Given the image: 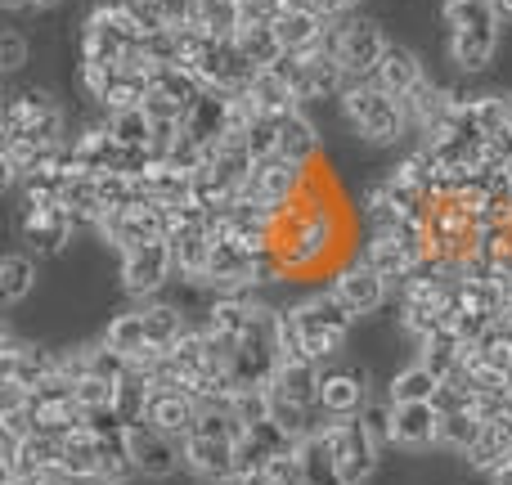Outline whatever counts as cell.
Instances as JSON below:
<instances>
[{"label": "cell", "mask_w": 512, "mask_h": 485, "mask_svg": "<svg viewBox=\"0 0 512 485\" xmlns=\"http://www.w3.org/2000/svg\"><path fill=\"white\" fill-rule=\"evenodd\" d=\"M279 131H283V117H261V122L248 131V153L256 162L279 153Z\"/></svg>", "instance_id": "cell-40"}, {"label": "cell", "mask_w": 512, "mask_h": 485, "mask_svg": "<svg viewBox=\"0 0 512 485\" xmlns=\"http://www.w3.org/2000/svg\"><path fill=\"white\" fill-rule=\"evenodd\" d=\"M131 459H135V468H140V481H171L176 472H185V445L149 423H135L131 427Z\"/></svg>", "instance_id": "cell-9"}, {"label": "cell", "mask_w": 512, "mask_h": 485, "mask_svg": "<svg viewBox=\"0 0 512 485\" xmlns=\"http://www.w3.org/2000/svg\"><path fill=\"white\" fill-rule=\"evenodd\" d=\"M108 131H113V140L122 144V149H149L153 140V122L144 108H131V113H113L108 117Z\"/></svg>", "instance_id": "cell-33"}, {"label": "cell", "mask_w": 512, "mask_h": 485, "mask_svg": "<svg viewBox=\"0 0 512 485\" xmlns=\"http://www.w3.org/2000/svg\"><path fill=\"white\" fill-rule=\"evenodd\" d=\"M423 81H427V63L418 59V50H409L405 41H391L387 54H382V63H378V72H373V86H382L396 99H409Z\"/></svg>", "instance_id": "cell-12"}, {"label": "cell", "mask_w": 512, "mask_h": 485, "mask_svg": "<svg viewBox=\"0 0 512 485\" xmlns=\"http://www.w3.org/2000/svg\"><path fill=\"white\" fill-rule=\"evenodd\" d=\"M0 436H14V441H27L36 436V414L32 405H0Z\"/></svg>", "instance_id": "cell-41"}, {"label": "cell", "mask_w": 512, "mask_h": 485, "mask_svg": "<svg viewBox=\"0 0 512 485\" xmlns=\"http://www.w3.org/2000/svg\"><path fill=\"white\" fill-rule=\"evenodd\" d=\"M99 239L113 247L117 256L135 252V247H144V243L167 239V221H162V207L149 203V198H140V203L122 207V212H108L104 221H99Z\"/></svg>", "instance_id": "cell-8"}, {"label": "cell", "mask_w": 512, "mask_h": 485, "mask_svg": "<svg viewBox=\"0 0 512 485\" xmlns=\"http://www.w3.org/2000/svg\"><path fill=\"white\" fill-rule=\"evenodd\" d=\"M32 5H36V14H45V9H59L63 0H32Z\"/></svg>", "instance_id": "cell-46"}, {"label": "cell", "mask_w": 512, "mask_h": 485, "mask_svg": "<svg viewBox=\"0 0 512 485\" xmlns=\"http://www.w3.org/2000/svg\"><path fill=\"white\" fill-rule=\"evenodd\" d=\"M189 27H203V32L216 36V41H230V36H239V27H243V5L239 0H198V14Z\"/></svg>", "instance_id": "cell-28"}, {"label": "cell", "mask_w": 512, "mask_h": 485, "mask_svg": "<svg viewBox=\"0 0 512 485\" xmlns=\"http://www.w3.org/2000/svg\"><path fill=\"white\" fill-rule=\"evenodd\" d=\"M436 391H441V378H436L423 360L400 364V369L382 382V396H387L391 405H423V400H432Z\"/></svg>", "instance_id": "cell-19"}, {"label": "cell", "mask_w": 512, "mask_h": 485, "mask_svg": "<svg viewBox=\"0 0 512 485\" xmlns=\"http://www.w3.org/2000/svg\"><path fill=\"white\" fill-rule=\"evenodd\" d=\"M328 288H333V297L342 301V306L351 310L355 319L378 315V310L391 301V292H396L378 270H373L369 261H360V256H351L346 265H337V270H333V283H328Z\"/></svg>", "instance_id": "cell-7"}, {"label": "cell", "mask_w": 512, "mask_h": 485, "mask_svg": "<svg viewBox=\"0 0 512 485\" xmlns=\"http://www.w3.org/2000/svg\"><path fill=\"white\" fill-rule=\"evenodd\" d=\"M36 270H41V261H36L32 252H23V247L0 261V301H5V310L23 306L36 292Z\"/></svg>", "instance_id": "cell-22"}, {"label": "cell", "mask_w": 512, "mask_h": 485, "mask_svg": "<svg viewBox=\"0 0 512 485\" xmlns=\"http://www.w3.org/2000/svg\"><path fill=\"white\" fill-rule=\"evenodd\" d=\"M504 468H508V472H512V450H508V459H504Z\"/></svg>", "instance_id": "cell-48"}, {"label": "cell", "mask_w": 512, "mask_h": 485, "mask_svg": "<svg viewBox=\"0 0 512 485\" xmlns=\"http://www.w3.org/2000/svg\"><path fill=\"white\" fill-rule=\"evenodd\" d=\"M140 50L153 68H162V63H180V27H158V32H149L140 41Z\"/></svg>", "instance_id": "cell-38"}, {"label": "cell", "mask_w": 512, "mask_h": 485, "mask_svg": "<svg viewBox=\"0 0 512 485\" xmlns=\"http://www.w3.org/2000/svg\"><path fill=\"white\" fill-rule=\"evenodd\" d=\"M360 261H369L373 270H378L396 292L405 288L409 274H414V256H409L405 247L396 243V234H364V252H360Z\"/></svg>", "instance_id": "cell-18"}, {"label": "cell", "mask_w": 512, "mask_h": 485, "mask_svg": "<svg viewBox=\"0 0 512 485\" xmlns=\"http://www.w3.org/2000/svg\"><path fill=\"white\" fill-rule=\"evenodd\" d=\"M95 468H99V436L90 427H77V432L63 436V463L59 472L77 481H95Z\"/></svg>", "instance_id": "cell-24"}, {"label": "cell", "mask_w": 512, "mask_h": 485, "mask_svg": "<svg viewBox=\"0 0 512 485\" xmlns=\"http://www.w3.org/2000/svg\"><path fill=\"white\" fill-rule=\"evenodd\" d=\"M481 432H486V423H481L472 409H463V414H441V441H436V450L463 459V454L481 441Z\"/></svg>", "instance_id": "cell-29"}, {"label": "cell", "mask_w": 512, "mask_h": 485, "mask_svg": "<svg viewBox=\"0 0 512 485\" xmlns=\"http://www.w3.org/2000/svg\"><path fill=\"white\" fill-rule=\"evenodd\" d=\"M185 472L198 485H225L239 477L234 441H212V436H185Z\"/></svg>", "instance_id": "cell-11"}, {"label": "cell", "mask_w": 512, "mask_h": 485, "mask_svg": "<svg viewBox=\"0 0 512 485\" xmlns=\"http://www.w3.org/2000/svg\"><path fill=\"white\" fill-rule=\"evenodd\" d=\"M328 32V18L315 14V9H301V5H288L279 14V23H274V36H279V45L288 54H310L319 50V41H324Z\"/></svg>", "instance_id": "cell-17"}, {"label": "cell", "mask_w": 512, "mask_h": 485, "mask_svg": "<svg viewBox=\"0 0 512 485\" xmlns=\"http://www.w3.org/2000/svg\"><path fill=\"white\" fill-rule=\"evenodd\" d=\"M369 400H373L369 364H355V360H346V355L319 364V409H324V418H337V423L360 418Z\"/></svg>", "instance_id": "cell-4"}, {"label": "cell", "mask_w": 512, "mask_h": 485, "mask_svg": "<svg viewBox=\"0 0 512 485\" xmlns=\"http://www.w3.org/2000/svg\"><path fill=\"white\" fill-rule=\"evenodd\" d=\"M504 45V23L499 27H468V32H445V59L454 63L459 77H486L490 63L499 59Z\"/></svg>", "instance_id": "cell-10"}, {"label": "cell", "mask_w": 512, "mask_h": 485, "mask_svg": "<svg viewBox=\"0 0 512 485\" xmlns=\"http://www.w3.org/2000/svg\"><path fill=\"white\" fill-rule=\"evenodd\" d=\"M86 378H104V382H122L126 373H131V360H126L122 351H113V346L99 337V342L86 346Z\"/></svg>", "instance_id": "cell-34"}, {"label": "cell", "mask_w": 512, "mask_h": 485, "mask_svg": "<svg viewBox=\"0 0 512 485\" xmlns=\"http://www.w3.org/2000/svg\"><path fill=\"white\" fill-rule=\"evenodd\" d=\"M441 23L445 32H468V27H499L495 0H441Z\"/></svg>", "instance_id": "cell-26"}, {"label": "cell", "mask_w": 512, "mask_h": 485, "mask_svg": "<svg viewBox=\"0 0 512 485\" xmlns=\"http://www.w3.org/2000/svg\"><path fill=\"white\" fill-rule=\"evenodd\" d=\"M265 477L270 485H306V463H301V450H283L265 463Z\"/></svg>", "instance_id": "cell-39"}, {"label": "cell", "mask_w": 512, "mask_h": 485, "mask_svg": "<svg viewBox=\"0 0 512 485\" xmlns=\"http://www.w3.org/2000/svg\"><path fill=\"white\" fill-rule=\"evenodd\" d=\"M239 50L248 54V59L256 63V68H270L274 59L283 54V45H279V36H274V27H239Z\"/></svg>", "instance_id": "cell-35"}, {"label": "cell", "mask_w": 512, "mask_h": 485, "mask_svg": "<svg viewBox=\"0 0 512 485\" xmlns=\"http://www.w3.org/2000/svg\"><path fill=\"white\" fill-rule=\"evenodd\" d=\"M149 400H153V387L144 378H135V373H126L122 382H117V400H113V409L122 414V423L126 427H135V423H144L149 418Z\"/></svg>", "instance_id": "cell-32"}, {"label": "cell", "mask_w": 512, "mask_h": 485, "mask_svg": "<svg viewBox=\"0 0 512 485\" xmlns=\"http://www.w3.org/2000/svg\"><path fill=\"white\" fill-rule=\"evenodd\" d=\"M436 441H441V409L432 400L396 405V450L423 454V450H436Z\"/></svg>", "instance_id": "cell-14"}, {"label": "cell", "mask_w": 512, "mask_h": 485, "mask_svg": "<svg viewBox=\"0 0 512 485\" xmlns=\"http://www.w3.org/2000/svg\"><path fill=\"white\" fill-rule=\"evenodd\" d=\"M144 99H149V72H117L113 86H108V95L99 99V113L113 117V113H131V108H144Z\"/></svg>", "instance_id": "cell-27"}, {"label": "cell", "mask_w": 512, "mask_h": 485, "mask_svg": "<svg viewBox=\"0 0 512 485\" xmlns=\"http://www.w3.org/2000/svg\"><path fill=\"white\" fill-rule=\"evenodd\" d=\"M239 5H243V27H274L292 0H239Z\"/></svg>", "instance_id": "cell-43"}, {"label": "cell", "mask_w": 512, "mask_h": 485, "mask_svg": "<svg viewBox=\"0 0 512 485\" xmlns=\"http://www.w3.org/2000/svg\"><path fill=\"white\" fill-rule=\"evenodd\" d=\"M225 485H270V477H265V472H248V477H234Z\"/></svg>", "instance_id": "cell-44"}, {"label": "cell", "mask_w": 512, "mask_h": 485, "mask_svg": "<svg viewBox=\"0 0 512 485\" xmlns=\"http://www.w3.org/2000/svg\"><path fill=\"white\" fill-rule=\"evenodd\" d=\"M360 427L369 432V441L387 454L391 445H396V405H391L387 396H373L369 405H364V414H360Z\"/></svg>", "instance_id": "cell-31"}, {"label": "cell", "mask_w": 512, "mask_h": 485, "mask_svg": "<svg viewBox=\"0 0 512 485\" xmlns=\"http://www.w3.org/2000/svg\"><path fill=\"white\" fill-rule=\"evenodd\" d=\"M117 279H122V292L131 301H153L167 292V283H176V256H171V243H144L135 252L117 256Z\"/></svg>", "instance_id": "cell-6"}, {"label": "cell", "mask_w": 512, "mask_h": 485, "mask_svg": "<svg viewBox=\"0 0 512 485\" xmlns=\"http://www.w3.org/2000/svg\"><path fill=\"white\" fill-rule=\"evenodd\" d=\"M149 95H162V99H171V104L189 108L198 95H203V77L180 68V63H162V68L149 72Z\"/></svg>", "instance_id": "cell-23"}, {"label": "cell", "mask_w": 512, "mask_h": 485, "mask_svg": "<svg viewBox=\"0 0 512 485\" xmlns=\"http://www.w3.org/2000/svg\"><path fill=\"white\" fill-rule=\"evenodd\" d=\"M486 485H512V472H508V468H499L495 477H486Z\"/></svg>", "instance_id": "cell-45"}, {"label": "cell", "mask_w": 512, "mask_h": 485, "mask_svg": "<svg viewBox=\"0 0 512 485\" xmlns=\"http://www.w3.org/2000/svg\"><path fill=\"white\" fill-rule=\"evenodd\" d=\"M288 306H292V315H297L301 333H306L310 360L328 364V360H337V355H346V342H351L360 319L333 297V288H315V292H306V297L288 301Z\"/></svg>", "instance_id": "cell-3"}, {"label": "cell", "mask_w": 512, "mask_h": 485, "mask_svg": "<svg viewBox=\"0 0 512 485\" xmlns=\"http://www.w3.org/2000/svg\"><path fill=\"white\" fill-rule=\"evenodd\" d=\"M14 234L23 243V252H32L36 261H50V256H63L77 239V221L63 203L50 207H27L14 203Z\"/></svg>", "instance_id": "cell-5"}, {"label": "cell", "mask_w": 512, "mask_h": 485, "mask_svg": "<svg viewBox=\"0 0 512 485\" xmlns=\"http://www.w3.org/2000/svg\"><path fill=\"white\" fill-rule=\"evenodd\" d=\"M248 95H252V104L261 108L265 117H288V113H297V108H301V104H297V95H292V86H288V81L274 77L270 68L256 72L252 86H248Z\"/></svg>", "instance_id": "cell-25"}, {"label": "cell", "mask_w": 512, "mask_h": 485, "mask_svg": "<svg viewBox=\"0 0 512 485\" xmlns=\"http://www.w3.org/2000/svg\"><path fill=\"white\" fill-rule=\"evenodd\" d=\"M104 342L113 346V351H122L126 360H131L135 351H144V346H149V333H144V315H140V306H131V310H122V315L108 319Z\"/></svg>", "instance_id": "cell-30"}, {"label": "cell", "mask_w": 512, "mask_h": 485, "mask_svg": "<svg viewBox=\"0 0 512 485\" xmlns=\"http://www.w3.org/2000/svg\"><path fill=\"white\" fill-rule=\"evenodd\" d=\"M495 9H499V18H508L512 23V0H495Z\"/></svg>", "instance_id": "cell-47"}, {"label": "cell", "mask_w": 512, "mask_h": 485, "mask_svg": "<svg viewBox=\"0 0 512 485\" xmlns=\"http://www.w3.org/2000/svg\"><path fill=\"white\" fill-rule=\"evenodd\" d=\"M140 315H144V333H149L153 346H176L180 337L194 328V319H189L185 306H176V301L167 297H153V301H140Z\"/></svg>", "instance_id": "cell-20"}, {"label": "cell", "mask_w": 512, "mask_h": 485, "mask_svg": "<svg viewBox=\"0 0 512 485\" xmlns=\"http://www.w3.org/2000/svg\"><path fill=\"white\" fill-rule=\"evenodd\" d=\"M117 400V382H104V378H81L77 382V405L86 409H113Z\"/></svg>", "instance_id": "cell-42"}, {"label": "cell", "mask_w": 512, "mask_h": 485, "mask_svg": "<svg viewBox=\"0 0 512 485\" xmlns=\"http://www.w3.org/2000/svg\"><path fill=\"white\" fill-rule=\"evenodd\" d=\"M279 158L297 162V167H319V162H324V131H319V122L310 117V108H297V113L283 117Z\"/></svg>", "instance_id": "cell-13"}, {"label": "cell", "mask_w": 512, "mask_h": 485, "mask_svg": "<svg viewBox=\"0 0 512 485\" xmlns=\"http://www.w3.org/2000/svg\"><path fill=\"white\" fill-rule=\"evenodd\" d=\"M230 99L234 95H225V90L203 86V95H198L185 113V135H194L203 149H212V144L230 131Z\"/></svg>", "instance_id": "cell-15"}, {"label": "cell", "mask_w": 512, "mask_h": 485, "mask_svg": "<svg viewBox=\"0 0 512 485\" xmlns=\"http://www.w3.org/2000/svg\"><path fill=\"white\" fill-rule=\"evenodd\" d=\"M270 409H274V396H270V387H243L239 396L230 400V414L239 418L243 427H256V423H265V418H270Z\"/></svg>", "instance_id": "cell-37"}, {"label": "cell", "mask_w": 512, "mask_h": 485, "mask_svg": "<svg viewBox=\"0 0 512 485\" xmlns=\"http://www.w3.org/2000/svg\"><path fill=\"white\" fill-rule=\"evenodd\" d=\"M144 423L158 427V432H167V436H176V441H185V436L194 432V423H198L194 391H153L149 418H144Z\"/></svg>", "instance_id": "cell-16"}, {"label": "cell", "mask_w": 512, "mask_h": 485, "mask_svg": "<svg viewBox=\"0 0 512 485\" xmlns=\"http://www.w3.org/2000/svg\"><path fill=\"white\" fill-rule=\"evenodd\" d=\"M337 117H342V126L355 135V144H364V149H396V144H405L409 135V117L405 108H400L396 95H387L382 86H373V81H355V86L342 90V99H337Z\"/></svg>", "instance_id": "cell-1"}, {"label": "cell", "mask_w": 512, "mask_h": 485, "mask_svg": "<svg viewBox=\"0 0 512 485\" xmlns=\"http://www.w3.org/2000/svg\"><path fill=\"white\" fill-rule=\"evenodd\" d=\"M319 45H324V54H333V59L342 63L346 77H351V86H355V81H373V72H378L391 36H387V23H382V18L355 9V14L328 18V32H324Z\"/></svg>", "instance_id": "cell-2"}, {"label": "cell", "mask_w": 512, "mask_h": 485, "mask_svg": "<svg viewBox=\"0 0 512 485\" xmlns=\"http://www.w3.org/2000/svg\"><path fill=\"white\" fill-rule=\"evenodd\" d=\"M270 396L274 400H288V405H319V364L315 360H297V364H279L270 382Z\"/></svg>", "instance_id": "cell-21"}, {"label": "cell", "mask_w": 512, "mask_h": 485, "mask_svg": "<svg viewBox=\"0 0 512 485\" xmlns=\"http://www.w3.org/2000/svg\"><path fill=\"white\" fill-rule=\"evenodd\" d=\"M27 63H32V41H27L23 27L9 23L0 32V77H18Z\"/></svg>", "instance_id": "cell-36"}]
</instances>
